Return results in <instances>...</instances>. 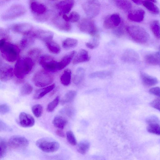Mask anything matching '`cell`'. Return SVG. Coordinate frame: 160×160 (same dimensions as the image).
I'll list each match as a JSON object with an SVG mask.
<instances>
[{"label": "cell", "instance_id": "obj_12", "mask_svg": "<svg viewBox=\"0 0 160 160\" xmlns=\"http://www.w3.org/2000/svg\"><path fill=\"white\" fill-rule=\"evenodd\" d=\"M29 141L25 137L18 135H13L9 139L8 144L11 148L14 149H23L29 145Z\"/></svg>", "mask_w": 160, "mask_h": 160}, {"label": "cell", "instance_id": "obj_9", "mask_svg": "<svg viewBox=\"0 0 160 160\" xmlns=\"http://www.w3.org/2000/svg\"><path fill=\"white\" fill-rule=\"evenodd\" d=\"M40 64L48 72H55L59 71V62L48 55H41L39 59Z\"/></svg>", "mask_w": 160, "mask_h": 160}, {"label": "cell", "instance_id": "obj_4", "mask_svg": "<svg viewBox=\"0 0 160 160\" xmlns=\"http://www.w3.org/2000/svg\"><path fill=\"white\" fill-rule=\"evenodd\" d=\"M126 30L131 38L136 42L141 43H147L149 39V35L146 30L142 27L130 25L126 27Z\"/></svg>", "mask_w": 160, "mask_h": 160}, {"label": "cell", "instance_id": "obj_57", "mask_svg": "<svg viewBox=\"0 0 160 160\" xmlns=\"http://www.w3.org/2000/svg\"><path fill=\"white\" fill-rule=\"evenodd\" d=\"M159 50H160V46L159 47Z\"/></svg>", "mask_w": 160, "mask_h": 160}, {"label": "cell", "instance_id": "obj_58", "mask_svg": "<svg viewBox=\"0 0 160 160\" xmlns=\"http://www.w3.org/2000/svg\"></svg>", "mask_w": 160, "mask_h": 160}, {"label": "cell", "instance_id": "obj_27", "mask_svg": "<svg viewBox=\"0 0 160 160\" xmlns=\"http://www.w3.org/2000/svg\"><path fill=\"white\" fill-rule=\"evenodd\" d=\"M67 123V119L64 117L60 115L55 116L52 121V123L55 127L62 130L64 128Z\"/></svg>", "mask_w": 160, "mask_h": 160}, {"label": "cell", "instance_id": "obj_17", "mask_svg": "<svg viewBox=\"0 0 160 160\" xmlns=\"http://www.w3.org/2000/svg\"><path fill=\"white\" fill-rule=\"evenodd\" d=\"M34 38L42 40L45 42L52 40L54 36L53 32L47 30L38 29L35 30L30 33Z\"/></svg>", "mask_w": 160, "mask_h": 160}, {"label": "cell", "instance_id": "obj_34", "mask_svg": "<svg viewBox=\"0 0 160 160\" xmlns=\"http://www.w3.org/2000/svg\"><path fill=\"white\" fill-rule=\"evenodd\" d=\"M78 44V40L74 38H67L62 42V46L63 48L66 49H69L76 47Z\"/></svg>", "mask_w": 160, "mask_h": 160}, {"label": "cell", "instance_id": "obj_11", "mask_svg": "<svg viewBox=\"0 0 160 160\" xmlns=\"http://www.w3.org/2000/svg\"><path fill=\"white\" fill-rule=\"evenodd\" d=\"M74 4L73 0L58 1L53 4L54 7L60 15H66L71 11Z\"/></svg>", "mask_w": 160, "mask_h": 160}, {"label": "cell", "instance_id": "obj_38", "mask_svg": "<svg viewBox=\"0 0 160 160\" xmlns=\"http://www.w3.org/2000/svg\"><path fill=\"white\" fill-rule=\"evenodd\" d=\"M42 53V51L38 48H35L31 49L28 52V56L34 61L39 59Z\"/></svg>", "mask_w": 160, "mask_h": 160}, {"label": "cell", "instance_id": "obj_44", "mask_svg": "<svg viewBox=\"0 0 160 160\" xmlns=\"http://www.w3.org/2000/svg\"><path fill=\"white\" fill-rule=\"evenodd\" d=\"M7 144L5 140L2 138H0V158H3L5 155L7 149Z\"/></svg>", "mask_w": 160, "mask_h": 160}, {"label": "cell", "instance_id": "obj_49", "mask_svg": "<svg viewBox=\"0 0 160 160\" xmlns=\"http://www.w3.org/2000/svg\"><path fill=\"white\" fill-rule=\"evenodd\" d=\"M146 122L148 124L156 123H160L159 119L155 116H151L148 117L146 119Z\"/></svg>", "mask_w": 160, "mask_h": 160}, {"label": "cell", "instance_id": "obj_20", "mask_svg": "<svg viewBox=\"0 0 160 160\" xmlns=\"http://www.w3.org/2000/svg\"><path fill=\"white\" fill-rule=\"evenodd\" d=\"M140 77L143 84L145 86L150 87L156 85L158 82L157 78L143 72H141Z\"/></svg>", "mask_w": 160, "mask_h": 160}, {"label": "cell", "instance_id": "obj_54", "mask_svg": "<svg viewBox=\"0 0 160 160\" xmlns=\"http://www.w3.org/2000/svg\"><path fill=\"white\" fill-rule=\"evenodd\" d=\"M0 127L1 131V130H5L8 128L7 125L1 119L0 120Z\"/></svg>", "mask_w": 160, "mask_h": 160}, {"label": "cell", "instance_id": "obj_36", "mask_svg": "<svg viewBox=\"0 0 160 160\" xmlns=\"http://www.w3.org/2000/svg\"><path fill=\"white\" fill-rule=\"evenodd\" d=\"M111 75L110 72L107 71H102L92 72L89 75L91 78H105L110 77Z\"/></svg>", "mask_w": 160, "mask_h": 160}, {"label": "cell", "instance_id": "obj_15", "mask_svg": "<svg viewBox=\"0 0 160 160\" xmlns=\"http://www.w3.org/2000/svg\"><path fill=\"white\" fill-rule=\"evenodd\" d=\"M10 29L16 33L26 35L30 34L32 32L33 26L29 23H19L12 25Z\"/></svg>", "mask_w": 160, "mask_h": 160}, {"label": "cell", "instance_id": "obj_6", "mask_svg": "<svg viewBox=\"0 0 160 160\" xmlns=\"http://www.w3.org/2000/svg\"><path fill=\"white\" fill-rule=\"evenodd\" d=\"M53 75L45 70L37 72L32 78L34 85L39 87L46 86L51 84L54 80Z\"/></svg>", "mask_w": 160, "mask_h": 160}, {"label": "cell", "instance_id": "obj_40", "mask_svg": "<svg viewBox=\"0 0 160 160\" xmlns=\"http://www.w3.org/2000/svg\"><path fill=\"white\" fill-rule=\"evenodd\" d=\"M60 102L59 96H57L48 105L46 110L48 112H52L58 104Z\"/></svg>", "mask_w": 160, "mask_h": 160}, {"label": "cell", "instance_id": "obj_47", "mask_svg": "<svg viewBox=\"0 0 160 160\" xmlns=\"http://www.w3.org/2000/svg\"><path fill=\"white\" fill-rule=\"evenodd\" d=\"M152 108L158 110L160 112V99L157 98L152 101L150 103Z\"/></svg>", "mask_w": 160, "mask_h": 160}, {"label": "cell", "instance_id": "obj_30", "mask_svg": "<svg viewBox=\"0 0 160 160\" xmlns=\"http://www.w3.org/2000/svg\"><path fill=\"white\" fill-rule=\"evenodd\" d=\"M45 43L47 48L51 53L54 54H58L60 52V46L53 40L49 41Z\"/></svg>", "mask_w": 160, "mask_h": 160}, {"label": "cell", "instance_id": "obj_33", "mask_svg": "<svg viewBox=\"0 0 160 160\" xmlns=\"http://www.w3.org/2000/svg\"><path fill=\"white\" fill-rule=\"evenodd\" d=\"M85 71L82 68H79L77 70L73 78V83L78 85L83 80L85 75Z\"/></svg>", "mask_w": 160, "mask_h": 160}, {"label": "cell", "instance_id": "obj_52", "mask_svg": "<svg viewBox=\"0 0 160 160\" xmlns=\"http://www.w3.org/2000/svg\"><path fill=\"white\" fill-rule=\"evenodd\" d=\"M113 32L116 36L119 37L123 34L124 31L122 27H119L114 29Z\"/></svg>", "mask_w": 160, "mask_h": 160}, {"label": "cell", "instance_id": "obj_41", "mask_svg": "<svg viewBox=\"0 0 160 160\" xmlns=\"http://www.w3.org/2000/svg\"><path fill=\"white\" fill-rule=\"evenodd\" d=\"M33 88L32 86L28 83L23 84L21 88V94L23 96L29 95L32 92Z\"/></svg>", "mask_w": 160, "mask_h": 160}, {"label": "cell", "instance_id": "obj_46", "mask_svg": "<svg viewBox=\"0 0 160 160\" xmlns=\"http://www.w3.org/2000/svg\"><path fill=\"white\" fill-rule=\"evenodd\" d=\"M85 44L88 48L90 49H93L98 46L99 42L97 38H94L91 42H87Z\"/></svg>", "mask_w": 160, "mask_h": 160}, {"label": "cell", "instance_id": "obj_29", "mask_svg": "<svg viewBox=\"0 0 160 160\" xmlns=\"http://www.w3.org/2000/svg\"><path fill=\"white\" fill-rule=\"evenodd\" d=\"M155 1H143L142 5L150 12L153 14H158L160 12L159 9L158 7L153 3Z\"/></svg>", "mask_w": 160, "mask_h": 160}, {"label": "cell", "instance_id": "obj_55", "mask_svg": "<svg viewBox=\"0 0 160 160\" xmlns=\"http://www.w3.org/2000/svg\"><path fill=\"white\" fill-rule=\"evenodd\" d=\"M56 134L58 136L61 137H65V135L62 129H58L56 131Z\"/></svg>", "mask_w": 160, "mask_h": 160}, {"label": "cell", "instance_id": "obj_10", "mask_svg": "<svg viewBox=\"0 0 160 160\" xmlns=\"http://www.w3.org/2000/svg\"><path fill=\"white\" fill-rule=\"evenodd\" d=\"M79 30L83 32L94 37L97 32L96 27L93 21L88 18H84L81 20L78 24Z\"/></svg>", "mask_w": 160, "mask_h": 160}, {"label": "cell", "instance_id": "obj_25", "mask_svg": "<svg viewBox=\"0 0 160 160\" xmlns=\"http://www.w3.org/2000/svg\"><path fill=\"white\" fill-rule=\"evenodd\" d=\"M55 87V84L54 83L48 86L37 90L34 95V99H39L42 98L52 91Z\"/></svg>", "mask_w": 160, "mask_h": 160}, {"label": "cell", "instance_id": "obj_50", "mask_svg": "<svg viewBox=\"0 0 160 160\" xmlns=\"http://www.w3.org/2000/svg\"><path fill=\"white\" fill-rule=\"evenodd\" d=\"M149 93L160 97V87H157L152 88L149 91Z\"/></svg>", "mask_w": 160, "mask_h": 160}, {"label": "cell", "instance_id": "obj_28", "mask_svg": "<svg viewBox=\"0 0 160 160\" xmlns=\"http://www.w3.org/2000/svg\"><path fill=\"white\" fill-rule=\"evenodd\" d=\"M116 6L120 9L125 12H130L132 5L128 0H118L114 1Z\"/></svg>", "mask_w": 160, "mask_h": 160}, {"label": "cell", "instance_id": "obj_16", "mask_svg": "<svg viewBox=\"0 0 160 160\" xmlns=\"http://www.w3.org/2000/svg\"><path fill=\"white\" fill-rule=\"evenodd\" d=\"M14 70L12 67L7 64L2 63L0 64V79L3 82L10 80L13 75Z\"/></svg>", "mask_w": 160, "mask_h": 160}, {"label": "cell", "instance_id": "obj_39", "mask_svg": "<svg viewBox=\"0 0 160 160\" xmlns=\"http://www.w3.org/2000/svg\"><path fill=\"white\" fill-rule=\"evenodd\" d=\"M90 144L88 142L86 141H82L78 144L77 150L79 153L84 154L88 150Z\"/></svg>", "mask_w": 160, "mask_h": 160}, {"label": "cell", "instance_id": "obj_35", "mask_svg": "<svg viewBox=\"0 0 160 160\" xmlns=\"http://www.w3.org/2000/svg\"><path fill=\"white\" fill-rule=\"evenodd\" d=\"M77 94V92L74 90H70L65 94L61 101V104L64 105L71 102Z\"/></svg>", "mask_w": 160, "mask_h": 160}, {"label": "cell", "instance_id": "obj_19", "mask_svg": "<svg viewBox=\"0 0 160 160\" xmlns=\"http://www.w3.org/2000/svg\"><path fill=\"white\" fill-rule=\"evenodd\" d=\"M145 15V12L143 10L137 9L129 12L128 17L131 21L139 22L143 20Z\"/></svg>", "mask_w": 160, "mask_h": 160}, {"label": "cell", "instance_id": "obj_7", "mask_svg": "<svg viewBox=\"0 0 160 160\" xmlns=\"http://www.w3.org/2000/svg\"><path fill=\"white\" fill-rule=\"evenodd\" d=\"M36 146L40 150L46 152H52L58 150L59 144L55 140L49 138H43L38 140Z\"/></svg>", "mask_w": 160, "mask_h": 160}, {"label": "cell", "instance_id": "obj_3", "mask_svg": "<svg viewBox=\"0 0 160 160\" xmlns=\"http://www.w3.org/2000/svg\"><path fill=\"white\" fill-rule=\"evenodd\" d=\"M30 10L35 19L39 22L47 20L51 14L52 12L44 3L35 0L29 1Z\"/></svg>", "mask_w": 160, "mask_h": 160}, {"label": "cell", "instance_id": "obj_1", "mask_svg": "<svg viewBox=\"0 0 160 160\" xmlns=\"http://www.w3.org/2000/svg\"><path fill=\"white\" fill-rule=\"evenodd\" d=\"M5 38L1 39L0 50L1 56L6 61L13 62L19 58L20 49L15 44L7 41Z\"/></svg>", "mask_w": 160, "mask_h": 160}, {"label": "cell", "instance_id": "obj_37", "mask_svg": "<svg viewBox=\"0 0 160 160\" xmlns=\"http://www.w3.org/2000/svg\"><path fill=\"white\" fill-rule=\"evenodd\" d=\"M147 130L149 133L160 135V124L156 123L148 124Z\"/></svg>", "mask_w": 160, "mask_h": 160}, {"label": "cell", "instance_id": "obj_21", "mask_svg": "<svg viewBox=\"0 0 160 160\" xmlns=\"http://www.w3.org/2000/svg\"><path fill=\"white\" fill-rule=\"evenodd\" d=\"M145 62L152 65H160V52H154L146 55L144 57Z\"/></svg>", "mask_w": 160, "mask_h": 160}, {"label": "cell", "instance_id": "obj_56", "mask_svg": "<svg viewBox=\"0 0 160 160\" xmlns=\"http://www.w3.org/2000/svg\"><path fill=\"white\" fill-rule=\"evenodd\" d=\"M143 0H133L132 1L135 3L141 5L142 4Z\"/></svg>", "mask_w": 160, "mask_h": 160}, {"label": "cell", "instance_id": "obj_53", "mask_svg": "<svg viewBox=\"0 0 160 160\" xmlns=\"http://www.w3.org/2000/svg\"><path fill=\"white\" fill-rule=\"evenodd\" d=\"M73 110L70 108H67L63 109L61 112L62 113H65L68 117L71 116L73 113Z\"/></svg>", "mask_w": 160, "mask_h": 160}, {"label": "cell", "instance_id": "obj_13", "mask_svg": "<svg viewBox=\"0 0 160 160\" xmlns=\"http://www.w3.org/2000/svg\"><path fill=\"white\" fill-rule=\"evenodd\" d=\"M51 22L52 24L59 30L65 31H69L72 28L70 22L65 20L62 16L58 14L52 18Z\"/></svg>", "mask_w": 160, "mask_h": 160}, {"label": "cell", "instance_id": "obj_45", "mask_svg": "<svg viewBox=\"0 0 160 160\" xmlns=\"http://www.w3.org/2000/svg\"><path fill=\"white\" fill-rule=\"evenodd\" d=\"M80 16L79 14L75 11L72 12L68 16V21L69 22H76L79 20Z\"/></svg>", "mask_w": 160, "mask_h": 160}, {"label": "cell", "instance_id": "obj_42", "mask_svg": "<svg viewBox=\"0 0 160 160\" xmlns=\"http://www.w3.org/2000/svg\"><path fill=\"white\" fill-rule=\"evenodd\" d=\"M32 111L34 115L38 118L40 117L42 114L43 108L41 105L36 104L32 106Z\"/></svg>", "mask_w": 160, "mask_h": 160}, {"label": "cell", "instance_id": "obj_22", "mask_svg": "<svg viewBox=\"0 0 160 160\" xmlns=\"http://www.w3.org/2000/svg\"><path fill=\"white\" fill-rule=\"evenodd\" d=\"M90 57L88 52L85 49L81 50L75 57L72 63L74 65L87 62L89 60Z\"/></svg>", "mask_w": 160, "mask_h": 160}, {"label": "cell", "instance_id": "obj_48", "mask_svg": "<svg viewBox=\"0 0 160 160\" xmlns=\"http://www.w3.org/2000/svg\"><path fill=\"white\" fill-rule=\"evenodd\" d=\"M10 111L9 106L5 104H1L0 105V113L2 115H4L8 113Z\"/></svg>", "mask_w": 160, "mask_h": 160}, {"label": "cell", "instance_id": "obj_14", "mask_svg": "<svg viewBox=\"0 0 160 160\" xmlns=\"http://www.w3.org/2000/svg\"><path fill=\"white\" fill-rule=\"evenodd\" d=\"M121 22V18L118 14L113 13L107 16L103 25L106 29H113L119 26Z\"/></svg>", "mask_w": 160, "mask_h": 160}, {"label": "cell", "instance_id": "obj_8", "mask_svg": "<svg viewBox=\"0 0 160 160\" xmlns=\"http://www.w3.org/2000/svg\"><path fill=\"white\" fill-rule=\"evenodd\" d=\"M82 7L88 18L91 19L97 16L101 9V4L98 0L86 1L82 4Z\"/></svg>", "mask_w": 160, "mask_h": 160}, {"label": "cell", "instance_id": "obj_24", "mask_svg": "<svg viewBox=\"0 0 160 160\" xmlns=\"http://www.w3.org/2000/svg\"><path fill=\"white\" fill-rule=\"evenodd\" d=\"M139 55L135 51L128 49L126 51L123 55V60L128 62H134L137 61L139 59Z\"/></svg>", "mask_w": 160, "mask_h": 160}, {"label": "cell", "instance_id": "obj_5", "mask_svg": "<svg viewBox=\"0 0 160 160\" xmlns=\"http://www.w3.org/2000/svg\"><path fill=\"white\" fill-rule=\"evenodd\" d=\"M26 11L25 7L22 4H14L10 6L2 14L1 18L4 21L14 20L24 15Z\"/></svg>", "mask_w": 160, "mask_h": 160}, {"label": "cell", "instance_id": "obj_2", "mask_svg": "<svg viewBox=\"0 0 160 160\" xmlns=\"http://www.w3.org/2000/svg\"><path fill=\"white\" fill-rule=\"evenodd\" d=\"M34 64V61L28 56L19 58L14 65V74L18 79H23L31 72Z\"/></svg>", "mask_w": 160, "mask_h": 160}, {"label": "cell", "instance_id": "obj_51", "mask_svg": "<svg viewBox=\"0 0 160 160\" xmlns=\"http://www.w3.org/2000/svg\"><path fill=\"white\" fill-rule=\"evenodd\" d=\"M9 32L7 30L1 28L0 29V37L2 38H5L6 39L9 38Z\"/></svg>", "mask_w": 160, "mask_h": 160}, {"label": "cell", "instance_id": "obj_43", "mask_svg": "<svg viewBox=\"0 0 160 160\" xmlns=\"http://www.w3.org/2000/svg\"><path fill=\"white\" fill-rule=\"evenodd\" d=\"M67 140L68 143L72 146L77 144V141L73 132L71 131H68L66 133Z\"/></svg>", "mask_w": 160, "mask_h": 160}, {"label": "cell", "instance_id": "obj_18", "mask_svg": "<svg viewBox=\"0 0 160 160\" xmlns=\"http://www.w3.org/2000/svg\"><path fill=\"white\" fill-rule=\"evenodd\" d=\"M34 118L31 115L24 112H21L19 116V124L22 127L29 128L35 124Z\"/></svg>", "mask_w": 160, "mask_h": 160}, {"label": "cell", "instance_id": "obj_32", "mask_svg": "<svg viewBox=\"0 0 160 160\" xmlns=\"http://www.w3.org/2000/svg\"><path fill=\"white\" fill-rule=\"evenodd\" d=\"M151 29L155 37L160 39V23L159 21L155 20L152 22L150 25Z\"/></svg>", "mask_w": 160, "mask_h": 160}, {"label": "cell", "instance_id": "obj_23", "mask_svg": "<svg viewBox=\"0 0 160 160\" xmlns=\"http://www.w3.org/2000/svg\"><path fill=\"white\" fill-rule=\"evenodd\" d=\"M75 51H71L65 54L59 61V70L64 68L68 66L76 54Z\"/></svg>", "mask_w": 160, "mask_h": 160}, {"label": "cell", "instance_id": "obj_31", "mask_svg": "<svg viewBox=\"0 0 160 160\" xmlns=\"http://www.w3.org/2000/svg\"><path fill=\"white\" fill-rule=\"evenodd\" d=\"M71 71L69 69L65 70L60 78L61 83L64 86H68L71 82Z\"/></svg>", "mask_w": 160, "mask_h": 160}, {"label": "cell", "instance_id": "obj_26", "mask_svg": "<svg viewBox=\"0 0 160 160\" xmlns=\"http://www.w3.org/2000/svg\"><path fill=\"white\" fill-rule=\"evenodd\" d=\"M34 39L30 34L25 35L20 41V46L21 48L24 50L29 48L34 43Z\"/></svg>", "mask_w": 160, "mask_h": 160}]
</instances>
